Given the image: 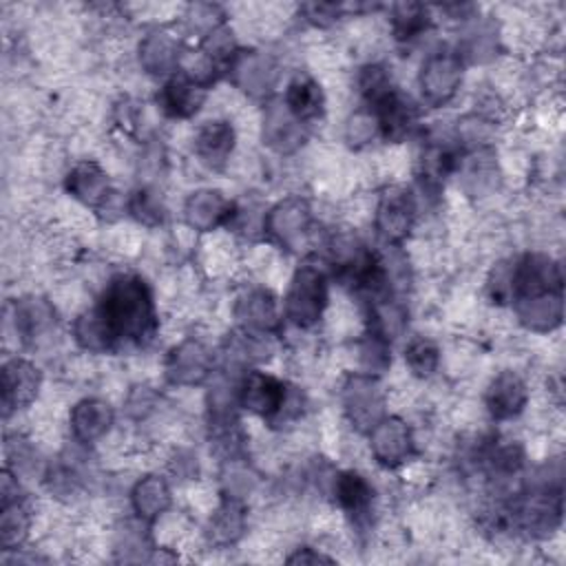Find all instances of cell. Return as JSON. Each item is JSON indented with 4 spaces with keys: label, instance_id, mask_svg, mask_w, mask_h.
Here are the masks:
<instances>
[{
    "label": "cell",
    "instance_id": "obj_1",
    "mask_svg": "<svg viewBox=\"0 0 566 566\" xmlns=\"http://www.w3.org/2000/svg\"><path fill=\"white\" fill-rule=\"evenodd\" d=\"M95 307L117 345H146L157 332L159 321L153 290L135 272H119L111 276Z\"/></svg>",
    "mask_w": 566,
    "mask_h": 566
},
{
    "label": "cell",
    "instance_id": "obj_2",
    "mask_svg": "<svg viewBox=\"0 0 566 566\" xmlns=\"http://www.w3.org/2000/svg\"><path fill=\"white\" fill-rule=\"evenodd\" d=\"M239 407L270 424H281L301 413V394H294L274 374L248 369L239 378Z\"/></svg>",
    "mask_w": 566,
    "mask_h": 566
},
{
    "label": "cell",
    "instance_id": "obj_3",
    "mask_svg": "<svg viewBox=\"0 0 566 566\" xmlns=\"http://www.w3.org/2000/svg\"><path fill=\"white\" fill-rule=\"evenodd\" d=\"M329 281L316 263H303L294 270L283 298V316L298 329L314 327L327 307Z\"/></svg>",
    "mask_w": 566,
    "mask_h": 566
},
{
    "label": "cell",
    "instance_id": "obj_4",
    "mask_svg": "<svg viewBox=\"0 0 566 566\" xmlns=\"http://www.w3.org/2000/svg\"><path fill=\"white\" fill-rule=\"evenodd\" d=\"M464 77V62L458 51L440 49L429 53L418 73V88L424 104L438 108L447 106L460 91Z\"/></svg>",
    "mask_w": 566,
    "mask_h": 566
},
{
    "label": "cell",
    "instance_id": "obj_5",
    "mask_svg": "<svg viewBox=\"0 0 566 566\" xmlns=\"http://www.w3.org/2000/svg\"><path fill=\"white\" fill-rule=\"evenodd\" d=\"M416 217L418 206L409 188L394 184L378 195V203L374 210V228L385 243L400 245L411 234Z\"/></svg>",
    "mask_w": 566,
    "mask_h": 566
},
{
    "label": "cell",
    "instance_id": "obj_6",
    "mask_svg": "<svg viewBox=\"0 0 566 566\" xmlns=\"http://www.w3.org/2000/svg\"><path fill=\"white\" fill-rule=\"evenodd\" d=\"M217 356L199 338H184L164 358V376L175 387L203 385L214 374Z\"/></svg>",
    "mask_w": 566,
    "mask_h": 566
},
{
    "label": "cell",
    "instance_id": "obj_7",
    "mask_svg": "<svg viewBox=\"0 0 566 566\" xmlns=\"http://www.w3.org/2000/svg\"><path fill=\"white\" fill-rule=\"evenodd\" d=\"M343 411L356 431L367 433L385 416V394L378 376L352 374L340 391Z\"/></svg>",
    "mask_w": 566,
    "mask_h": 566
},
{
    "label": "cell",
    "instance_id": "obj_8",
    "mask_svg": "<svg viewBox=\"0 0 566 566\" xmlns=\"http://www.w3.org/2000/svg\"><path fill=\"white\" fill-rule=\"evenodd\" d=\"M0 389H2V416L9 418L35 402L42 389V371L29 358H22V356L7 358L0 371Z\"/></svg>",
    "mask_w": 566,
    "mask_h": 566
},
{
    "label": "cell",
    "instance_id": "obj_9",
    "mask_svg": "<svg viewBox=\"0 0 566 566\" xmlns=\"http://www.w3.org/2000/svg\"><path fill=\"white\" fill-rule=\"evenodd\" d=\"M369 451L385 469H398L413 455L416 440L407 420L400 416H382L369 431Z\"/></svg>",
    "mask_w": 566,
    "mask_h": 566
},
{
    "label": "cell",
    "instance_id": "obj_10",
    "mask_svg": "<svg viewBox=\"0 0 566 566\" xmlns=\"http://www.w3.org/2000/svg\"><path fill=\"white\" fill-rule=\"evenodd\" d=\"M237 206L217 188L192 190L184 201V221L195 232H212L221 226H230L237 217Z\"/></svg>",
    "mask_w": 566,
    "mask_h": 566
},
{
    "label": "cell",
    "instance_id": "obj_11",
    "mask_svg": "<svg viewBox=\"0 0 566 566\" xmlns=\"http://www.w3.org/2000/svg\"><path fill=\"white\" fill-rule=\"evenodd\" d=\"M312 226V208L303 197H285L263 214V232L279 245L290 248Z\"/></svg>",
    "mask_w": 566,
    "mask_h": 566
},
{
    "label": "cell",
    "instance_id": "obj_12",
    "mask_svg": "<svg viewBox=\"0 0 566 566\" xmlns=\"http://www.w3.org/2000/svg\"><path fill=\"white\" fill-rule=\"evenodd\" d=\"M208 97V86L184 71L172 73L157 91V106L170 119L195 117Z\"/></svg>",
    "mask_w": 566,
    "mask_h": 566
},
{
    "label": "cell",
    "instance_id": "obj_13",
    "mask_svg": "<svg viewBox=\"0 0 566 566\" xmlns=\"http://www.w3.org/2000/svg\"><path fill=\"white\" fill-rule=\"evenodd\" d=\"M64 190L93 210H102L113 195L111 177L95 159L75 161L64 175Z\"/></svg>",
    "mask_w": 566,
    "mask_h": 566
},
{
    "label": "cell",
    "instance_id": "obj_14",
    "mask_svg": "<svg viewBox=\"0 0 566 566\" xmlns=\"http://www.w3.org/2000/svg\"><path fill=\"white\" fill-rule=\"evenodd\" d=\"M526 402H528V385L513 369H504L495 374L484 389V407L489 416L497 422L517 418L526 409Z\"/></svg>",
    "mask_w": 566,
    "mask_h": 566
},
{
    "label": "cell",
    "instance_id": "obj_15",
    "mask_svg": "<svg viewBox=\"0 0 566 566\" xmlns=\"http://www.w3.org/2000/svg\"><path fill=\"white\" fill-rule=\"evenodd\" d=\"M237 130L228 119H208L199 124L192 139L195 157L210 170H221L234 150Z\"/></svg>",
    "mask_w": 566,
    "mask_h": 566
},
{
    "label": "cell",
    "instance_id": "obj_16",
    "mask_svg": "<svg viewBox=\"0 0 566 566\" xmlns=\"http://www.w3.org/2000/svg\"><path fill=\"white\" fill-rule=\"evenodd\" d=\"M115 424V409L102 398H82L69 411V429L77 444L102 440Z\"/></svg>",
    "mask_w": 566,
    "mask_h": 566
},
{
    "label": "cell",
    "instance_id": "obj_17",
    "mask_svg": "<svg viewBox=\"0 0 566 566\" xmlns=\"http://www.w3.org/2000/svg\"><path fill=\"white\" fill-rule=\"evenodd\" d=\"M234 318L239 329L272 334L279 327L281 310L276 296L268 287H250L234 303Z\"/></svg>",
    "mask_w": 566,
    "mask_h": 566
},
{
    "label": "cell",
    "instance_id": "obj_18",
    "mask_svg": "<svg viewBox=\"0 0 566 566\" xmlns=\"http://www.w3.org/2000/svg\"><path fill=\"white\" fill-rule=\"evenodd\" d=\"M332 493H334L338 509L354 524H363L371 517L376 491H374V484L363 473H358L354 469L340 471L332 480Z\"/></svg>",
    "mask_w": 566,
    "mask_h": 566
},
{
    "label": "cell",
    "instance_id": "obj_19",
    "mask_svg": "<svg viewBox=\"0 0 566 566\" xmlns=\"http://www.w3.org/2000/svg\"><path fill=\"white\" fill-rule=\"evenodd\" d=\"M230 75L237 88L252 97H265L272 93L279 80V66L274 57L263 51H241L230 69Z\"/></svg>",
    "mask_w": 566,
    "mask_h": 566
},
{
    "label": "cell",
    "instance_id": "obj_20",
    "mask_svg": "<svg viewBox=\"0 0 566 566\" xmlns=\"http://www.w3.org/2000/svg\"><path fill=\"white\" fill-rule=\"evenodd\" d=\"M139 66L148 75L170 77L179 71L181 64V44L179 38L166 29L148 31L137 46Z\"/></svg>",
    "mask_w": 566,
    "mask_h": 566
},
{
    "label": "cell",
    "instance_id": "obj_21",
    "mask_svg": "<svg viewBox=\"0 0 566 566\" xmlns=\"http://www.w3.org/2000/svg\"><path fill=\"white\" fill-rule=\"evenodd\" d=\"M517 321L537 334L553 332L564 318V292H544L511 301Z\"/></svg>",
    "mask_w": 566,
    "mask_h": 566
},
{
    "label": "cell",
    "instance_id": "obj_22",
    "mask_svg": "<svg viewBox=\"0 0 566 566\" xmlns=\"http://www.w3.org/2000/svg\"><path fill=\"white\" fill-rule=\"evenodd\" d=\"M130 509L142 524H153L172 506V489L159 473L139 478L130 489Z\"/></svg>",
    "mask_w": 566,
    "mask_h": 566
},
{
    "label": "cell",
    "instance_id": "obj_23",
    "mask_svg": "<svg viewBox=\"0 0 566 566\" xmlns=\"http://www.w3.org/2000/svg\"><path fill=\"white\" fill-rule=\"evenodd\" d=\"M281 102L290 111V115L305 126L316 122L325 113V93L321 84L307 73H296L290 77Z\"/></svg>",
    "mask_w": 566,
    "mask_h": 566
},
{
    "label": "cell",
    "instance_id": "obj_24",
    "mask_svg": "<svg viewBox=\"0 0 566 566\" xmlns=\"http://www.w3.org/2000/svg\"><path fill=\"white\" fill-rule=\"evenodd\" d=\"M245 524H248V513H245L243 500L223 495V500L212 511L206 524V539L210 546H217V548L234 546L243 537Z\"/></svg>",
    "mask_w": 566,
    "mask_h": 566
},
{
    "label": "cell",
    "instance_id": "obj_25",
    "mask_svg": "<svg viewBox=\"0 0 566 566\" xmlns=\"http://www.w3.org/2000/svg\"><path fill=\"white\" fill-rule=\"evenodd\" d=\"M263 142L272 150L281 155H290L305 142V124L294 119L290 111L283 106V102L279 99L276 104H270L265 108Z\"/></svg>",
    "mask_w": 566,
    "mask_h": 566
},
{
    "label": "cell",
    "instance_id": "obj_26",
    "mask_svg": "<svg viewBox=\"0 0 566 566\" xmlns=\"http://www.w3.org/2000/svg\"><path fill=\"white\" fill-rule=\"evenodd\" d=\"M371 111L378 119L380 137H385L387 142H402L416 128L418 122L416 104L409 97H405L398 88Z\"/></svg>",
    "mask_w": 566,
    "mask_h": 566
},
{
    "label": "cell",
    "instance_id": "obj_27",
    "mask_svg": "<svg viewBox=\"0 0 566 566\" xmlns=\"http://www.w3.org/2000/svg\"><path fill=\"white\" fill-rule=\"evenodd\" d=\"M33 526V509L27 500V495L2 502L0 506V546L2 551H20Z\"/></svg>",
    "mask_w": 566,
    "mask_h": 566
},
{
    "label": "cell",
    "instance_id": "obj_28",
    "mask_svg": "<svg viewBox=\"0 0 566 566\" xmlns=\"http://www.w3.org/2000/svg\"><path fill=\"white\" fill-rule=\"evenodd\" d=\"M53 325V307L35 296L20 298L13 305V327L22 343H35Z\"/></svg>",
    "mask_w": 566,
    "mask_h": 566
},
{
    "label": "cell",
    "instance_id": "obj_29",
    "mask_svg": "<svg viewBox=\"0 0 566 566\" xmlns=\"http://www.w3.org/2000/svg\"><path fill=\"white\" fill-rule=\"evenodd\" d=\"M73 338L88 354H106L117 347L115 336L111 334L108 325L104 323V318L95 305L84 310L73 321Z\"/></svg>",
    "mask_w": 566,
    "mask_h": 566
},
{
    "label": "cell",
    "instance_id": "obj_30",
    "mask_svg": "<svg viewBox=\"0 0 566 566\" xmlns=\"http://www.w3.org/2000/svg\"><path fill=\"white\" fill-rule=\"evenodd\" d=\"M431 20L433 18L429 7L420 2H398L389 11L391 35L402 44H409L422 38L431 29Z\"/></svg>",
    "mask_w": 566,
    "mask_h": 566
},
{
    "label": "cell",
    "instance_id": "obj_31",
    "mask_svg": "<svg viewBox=\"0 0 566 566\" xmlns=\"http://www.w3.org/2000/svg\"><path fill=\"white\" fill-rule=\"evenodd\" d=\"M356 88L367 108L378 106L385 97H389L396 91V86L391 82V73L387 71L385 64H378V62H369L358 69Z\"/></svg>",
    "mask_w": 566,
    "mask_h": 566
},
{
    "label": "cell",
    "instance_id": "obj_32",
    "mask_svg": "<svg viewBox=\"0 0 566 566\" xmlns=\"http://www.w3.org/2000/svg\"><path fill=\"white\" fill-rule=\"evenodd\" d=\"M440 358H442V354H440L438 343L427 336H413L405 345V365H407L409 374L420 380L431 378L438 371Z\"/></svg>",
    "mask_w": 566,
    "mask_h": 566
},
{
    "label": "cell",
    "instance_id": "obj_33",
    "mask_svg": "<svg viewBox=\"0 0 566 566\" xmlns=\"http://www.w3.org/2000/svg\"><path fill=\"white\" fill-rule=\"evenodd\" d=\"M128 212L130 217L146 226V228H157L166 221V206L161 195L150 188V186H139L130 192L128 197Z\"/></svg>",
    "mask_w": 566,
    "mask_h": 566
},
{
    "label": "cell",
    "instance_id": "obj_34",
    "mask_svg": "<svg viewBox=\"0 0 566 566\" xmlns=\"http://www.w3.org/2000/svg\"><path fill=\"white\" fill-rule=\"evenodd\" d=\"M343 135H345L347 146H352V148H363V146L371 144L376 137H380V126H378V119H376L374 111L367 108V106L356 108L347 117Z\"/></svg>",
    "mask_w": 566,
    "mask_h": 566
},
{
    "label": "cell",
    "instance_id": "obj_35",
    "mask_svg": "<svg viewBox=\"0 0 566 566\" xmlns=\"http://www.w3.org/2000/svg\"><path fill=\"white\" fill-rule=\"evenodd\" d=\"M389 345H391L389 340H385L371 332L365 334V338L358 345V360H360L363 374L378 376L389 367V363H391Z\"/></svg>",
    "mask_w": 566,
    "mask_h": 566
},
{
    "label": "cell",
    "instance_id": "obj_36",
    "mask_svg": "<svg viewBox=\"0 0 566 566\" xmlns=\"http://www.w3.org/2000/svg\"><path fill=\"white\" fill-rule=\"evenodd\" d=\"M157 407V394L150 389V387H144V385H137L130 389L128 398H126V411L142 420L146 418L148 413H153Z\"/></svg>",
    "mask_w": 566,
    "mask_h": 566
},
{
    "label": "cell",
    "instance_id": "obj_37",
    "mask_svg": "<svg viewBox=\"0 0 566 566\" xmlns=\"http://www.w3.org/2000/svg\"><path fill=\"white\" fill-rule=\"evenodd\" d=\"M301 11L305 13V20L312 22L314 27H329V24L338 22L343 7L332 4V2H310V4H303Z\"/></svg>",
    "mask_w": 566,
    "mask_h": 566
},
{
    "label": "cell",
    "instance_id": "obj_38",
    "mask_svg": "<svg viewBox=\"0 0 566 566\" xmlns=\"http://www.w3.org/2000/svg\"><path fill=\"white\" fill-rule=\"evenodd\" d=\"M285 562H287V564H301V566H305V564H334L336 559L329 557V555H325V553H321V551L314 548V546H298V548H294V553H290V555L285 557Z\"/></svg>",
    "mask_w": 566,
    "mask_h": 566
}]
</instances>
